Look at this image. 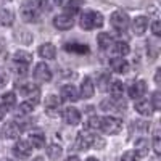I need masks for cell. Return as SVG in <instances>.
<instances>
[{
	"instance_id": "cell-1",
	"label": "cell",
	"mask_w": 161,
	"mask_h": 161,
	"mask_svg": "<svg viewBox=\"0 0 161 161\" xmlns=\"http://www.w3.org/2000/svg\"><path fill=\"white\" fill-rule=\"evenodd\" d=\"M103 16L102 13L98 11H84V15L80 16V28L86 29V31H90V29H95V28H102L103 26Z\"/></svg>"
},
{
	"instance_id": "cell-2",
	"label": "cell",
	"mask_w": 161,
	"mask_h": 161,
	"mask_svg": "<svg viewBox=\"0 0 161 161\" xmlns=\"http://www.w3.org/2000/svg\"><path fill=\"white\" fill-rule=\"evenodd\" d=\"M121 127H123V121L119 118H113V116L100 118V130H103L105 134H118Z\"/></svg>"
},
{
	"instance_id": "cell-3",
	"label": "cell",
	"mask_w": 161,
	"mask_h": 161,
	"mask_svg": "<svg viewBox=\"0 0 161 161\" xmlns=\"http://www.w3.org/2000/svg\"><path fill=\"white\" fill-rule=\"evenodd\" d=\"M110 21H111V26L119 32H124L127 29V26H129V16H127V13L123 11V10H116L111 15Z\"/></svg>"
},
{
	"instance_id": "cell-4",
	"label": "cell",
	"mask_w": 161,
	"mask_h": 161,
	"mask_svg": "<svg viewBox=\"0 0 161 161\" xmlns=\"http://www.w3.org/2000/svg\"><path fill=\"white\" fill-rule=\"evenodd\" d=\"M21 16L26 23H37L39 21V11L32 5L31 0H24L21 7Z\"/></svg>"
},
{
	"instance_id": "cell-5",
	"label": "cell",
	"mask_w": 161,
	"mask_h": 161,
	"mask_svg": "<svg viewBox=\"0 0 161 161\" xmlns=\"http://www.w3.org/2000/svg\"><path fill=\"white\" fill-rule=\"evenodd\" d=\"M19 92L23 93L24 97H29L34 105L39 103V97H40V89L36 86V84H21L19 86Z\"/></svg>"
},
{
	"instance_id": "cell-6",
	"label": "cell",
	"mask_w": 161,
	"mask_h": 161,
	"mask_svg": "<svg viewBox=\"0 0 161 161\" xmlns=\"http://www.w3.org/2000/svg\"><path fill=\"white\" fill-rule=\"evenodd\" d=\"M93 139H95V136H90L89 132H79L77 134V139H76V143H74V147H76V150H89L90 147L93 145Z\"/></svg>"
},
{
	"instance_id": "cell-7",
	"label": "cell",
	"mask_w": 161,
	"mask_h": 161,
	"mask_svg": "<svg viewBox=\"0 0 161 161\" xmlns=\"http://www.w3.org/2000/svg\"><path fill=\"white\" fill-rule=\"evenodd\" d=\"M60 108H61V100L57 95H48L45 98V113L48 116H53V118L58 116Z\"/></svg>"
},
{
	"instance_id": "cell-8",
	"label": "cell",
	"mask_w": 161,
	"mask_h": 161,
	"mask_svg": "<svg viewBox=\"0 0 161 161\" xmlns=\"http://www.w3.org/2000/svg\"><path fill=\"white\" fill-rule=\"evenodd\" d=\"M13 153H15V156H18L19 159H26L29 158L31 153H32V147L29 145V142H24V140H19L15 143V147H13Z\"/></svg>"
},
{
	"instance_id": "cell-9",
	"label": "cell",
	"mask_w": 161,
	"mask_h": 161,
	"mask_svg": "<svg viewBox=\"0 0 161 161\" xmlns=\"http://www.w3.org/2000/svg\"><path fill=\"white\" fill-rule=\"evenodd\" d=\"M34 77L39 82H50L52 80V71L48 68V64L45 63H39L34 69Z\"/></svg>"
},
{
	"instance_id": "cell-10",
	"label": "cell",
	"mask_w": 161,
	"mask_h": 161,
	"mask_svg": "<svg viewBox=\"0 0 161 161\" xmlns=\"http://www.w3.org/2000/svg\"><path fill=\"white\" fill-rule=\"evenodd\" d=\"M73 24H74L73 16L66 15V13H64V15H58V16L53 18V26H55L57 29H60V31H68V29H71Z\"/></svg>"
},
{
	"instance_id": "cell-11",
	"label": "cell",
	"mask_w": 161,
	"mask_h": 161,
	"mask_svg": "<svg viewBox=\"0 0 161 161\" xmlns=\"http://www.w3.org/2000/svg\"><path fill=\"white\" fill-rule=\"evenodd\" d=\"M145 92H147L145 80H136V82H132L130 87H129V97L134 98V100H139L140 97L145 95Z\"/></svg>"
},
{
	"instance_id": "cell-12",
	"label": "cell",
	"mask_w": 161,
	"mask_h": 161,
	"mask_svg": "<svg viewBox=\"0 0 161 161\" xmlns=\"http://www.w3.org/2000/svg\"><path fill=\"white\" fill-rule=\"evenodd\" d=\"M63 119H64L66 124L77 126V124L80 123V113H79L76 108L69 106V108H64V110H63Z\"/></svg>"
},
{
	"instance_id": "cell-13",
	"label": "cell",
	"mask_w": 161,
	"mask_h": 161,
	"mask_svg": "<svg viewBox=\"0 0 161 161\" xmlns=\"http://www.w3.org/2000/svg\"><path fill=\"white\" fill-rule=\"evenodd\" d=\"M2 136L3 139L7 140H11V139H16L19 136V127L15 121H10V123H5L3 129H2Z\"/></svg>"
},
{
	"instance_id": "cell-14",
	"label": "cell",
	"mask_w": 161,
	"mask_h": 161,
	"mask_svg": "<svg viewBox=\"0 0 161 161\" xmlns=\"http://www.w3.org/2000/svg\"><path fill=\"white\" fill-rule=\"evenodd\" d=\"M110 66H111V69L118 74H124V73L129 71V63L124 58H111Z\"/></svg>"
},
{
	"instance_id": "cell-15",
	"label": "cell",
	"mask_w": 161,
	"mask_h": 161,
	"mask_svg": "<svg viewBox=\"0 0 161 161\" xmlns=\"http://www.w3.org/2000/svg\"><path fill=\"white\" fill-rule=\"evenodd\" d=\"M61 97L66 102H77L79 100V92H77V89L74 86L68 84V86L61 87Z\"/></svg>"
},
{
	"instance_id": "cell-16",
	"label": "cell",
	"mask_w": 161,
	"mask_h": 161,
	"mask_svg": "<svg viewBox=\"0 0 161 161\" xmlns=\"http://www.w3.org/2000/svg\"><path fill=\"white\" fill-rule=\"evenodd\" d=\"M147 28H148V19H147L145 16H137L132 21V29H134V32H136V36H143Z\"/></svg>"
},
{
	"instance_id": "cell-17",
	"label": "cell",
	"mask_w": 161,
	"mask_h": 161,
	"mask_svg": "<svg viewBox=\"0 0 161 161\" xmlns=\"http://www.w3.org/2000/svg\"><path fill=\"white\" fill-rule=\"evenodd\" d=\"M39 55L42 57V58H47V60H55L57 57V48L53 44L47 42V44H42L39 48Z\"/></svg>"
},
{
	"instance_id": "cell-18",
	"label": "cell",
	"mask_w": 161,
	"mask_h": 161,
	"mask_svg": "<svg viewBox=\"0 0 161 161\" xmlns=\"http://www.w3.org/2000/svg\"><path fill=\"white\" fill-rule=\"evenodd\" d=\"M93 92H95V87H93V82L90 77H84L82 84H80V97L84 98H92Z\"/></svg>"
},
{
	"instance_id": "cell-19",
	"label": "cell",
	"mask_w": 161,
	"mask_h": 161,
	"mask_svg": "<svg viewBox=\"0 0 161 161\" xmlns=\"http://www.w3.org/2000/svg\"><path fill=\"white\" fill-rule=\"evenodd\" d=\"M82 7H84V0H68V3L64 7V11H66V15L74 16L76 13H79V10Z\"/></svg>"
},
{
	"instance_id": "cell-20",
	"label": "cell",
	"mask_w": 161,
	"mask_h": 161,
	"mask_svg": "<svg viewBox=\"0 0 161 161\" xmlns=\"http://www.w3.org/2000/svg\"><path fill=\"white\" fill-rule=\"evenodd\" d=\"M97 42H98V47L102 48V50H108L114 42H113V37L108 34V32H100L98 36H97Z\"/></svg>"
},
{
	"instance_id": "cell-21",
	"label": "cell",
	"mask_w": 161,
	"mask_h": 161,
	"mask_svg": "<svg viewBox=\"0 0 161 161\" xmlns=\"http://www.w3.org/2000/svg\"><path fill=\"white\" fill-rule=\"evenodd\" d=\"M136 110L137 113H140L142 116H152L153 114V106L148 100H142L136 103Z\"/></svg>"
},
{
	"instance_id": "cell-22",
	"label": "cell",
	"mask_w": 161,
	"mask_h": 161,
	"mask_svg": "<svg viewBox=\"0 0 161 161\" xmlns=\"http://www.w3.org/2000/svg\"><path fill=\"white\" fill-rule=\"evenodd\" d=\"M15 21V13L10 8H3L0 10V24L2 26H11Z\"/></svg>"
},
{
	"instance_id": "cell-23",
	"label": "cell",
	"mask_w": 161,
	"mask_h": 161,
	"mask_svg": "<svg viewBox=\"0 0 161 161\" xmlns=\"http://www.w3.org/2000/svg\"><path fill=\"white\" fill-rule=\"evenodd\" d=\"M64 48L71 52V53H79V55H84L89 53V45L87 44H79V42H73V44H66Z\"/></svg>"
},
{
	"instance_id": "cell-24",
	"label": "cell",
	"mask_w": 161,
	"mask_h": 161,
	"mask_svg": "<svg viewBox=\"0 0 161 161\" xmlns=\"http://www.w3.org/2000/svg\"><path fill=\"white\" fill-rule=\"evenodd\" d=\"M29 145L34 147V148H42L45 145V136L40 132H34L29 136Z\"/></svg>"
},
{
	"instance_id": "cell-25",
	"label": "cell",
	"mask_w": 161,
	"mask_h": 161,
	"mask_svg": "<svg viewBox=\"0 0 161 161\" xmlns=\"http://www.w3.org/2000/svg\"><path fill=\"white\" fill-rule=\"evenodd\" d=\"M108 89H110V93L113 95V98H116V100H119L124 93V84L121 82V80H114Z\"/></svg>"
},
{
	"instance_id": "cell-26",
	"label": "cell",
	"mask_w": 161,
	"mask_h": 161,
	"mask_svg": "<svg viewBox=\"0 0 161 161\" xmlns=\"http://www.w3.org/2000/svg\"><path fill=\"white\" fill-rule=\"evenodd\" d=\"M61 153H63V148H61L60 145H57V143L48 145V148H47V155H48V158H50V159L58 161V159L61 158Z\"/></svg>"
},
{
	"instance_id": "cell-27",
	"label": "cell",
	"mask_w": 161,
	"mask_h": 161,
	"mask_svg": "<svg viewBox=\"0 0 161 161\" xmlns=\"http://www.w3.org/2000/svg\"><path fill=\"white\" fill-rule=\"evenodd\" d=\"M136 153L137 156H147L148 155V140L147 139H139L136 140Z\"/></svg>"
},
{
	"instance_id": "cell-28",
	"label": "cell",
	"mask_w": 161,
	"mask_h": 161,
	"mask_svg": "<svg viewBox=\"0 0 161 161\" xmlns=\"http://www.w3.org/2000/svg\"><path fill=\"white\" fill-rule=\"evenodd\" d=\"M113 50L118 53L119 57H126L127 53L130 52V48H129V44L127 42H116V44H113Z\"/></svg>"
},
{
	"instance_id": "cell-29",
	"label": "cell",
	"mask_w": 161,
	"mask_h": 161,
	"mask_svg": "<svg viewBox=\"0 0 161 161\" xmlns=\"http://www.w3.org/2000/svg\"><path fill=\"white\" fill-rule=\"evenodd\" d=\"M32 60V55L29 52H24V50H18L15 53V61L16 63H23V64H28Z\"/></svg>"
},
{
	"instance_id": "cell-30",
	"label": "cell",
	"mask_w": 161,
	"mask_h": 161,
	"mask_svg": "<svg viewBox=\"0 0 161 161\" xmlns=\"http://www.w3.org/2000/svg\"><path fill=\"white\" fill-rule=\"evenodd\" d=\"M86 130H100V118L90 116L86 123Z\"/></svg>"
},
{
	"instance_id": "cell-31",
	"label": "cell",
	"mask_w": 161,
	"mask_h": 161,
	"mask_svg": "<svg viewBox=\"0 0 161 161\" xmlns=\"http://www.w3.org/2000/svg\"><path fill=\"white\" fill-rule=\"evenodd\" d=\"M2 100H3V105L7 106V108H10V106H15V103H16V97H15V93H13V92L3 93Z\"/></svg>"
},
{
	"instance_id": "cell-32",
	"label": "cell",
	"mask_w": 161,
	"mask_h": 161,
	"mask_svg": "<svg viewBox=\"0 0 161 161\" xmlns=\"http://www.w3.org/2000/svg\"><path fill=\"white\" fill-rule=\"evenodd\" d=\"M34 103L32 102H24V103H21L19 105V116H26V114H29V113H32V110H34Z\"/></svg>"
},
{
	"instance_id": "cell-33",
	"label": "cell",
	"mask_w": 161,
	"mask_h": 161,
	"mask_svg": "<svg viewBox=\"0 0 161 161\" xmlns=\"http://www.w3.org/2000/svg\"><path fill=\"white\" fill-rule=\"evenodd\" d=\"M100 108L103 110V111H110V110H119V108H124V106H118L113 100H103L102 103H100ZM121 111V110H119Z\"/></svg>"
},
{
	"instance_id": "cell-34",
	"label": "cell",
	"mask_w": 161,
	"mask_h": 161,
	"mask_svg": "<svg viewBox=\"0 0 161 161\" xmlns=\"http://www.w3.org/2000/svg\"><path fill=\"white\" fill-rule=\"evenodd\" d=\"M98 89L100 90H108V86L106 84H110V74H102L100 77H98Z\"/></svg>"
},
{
	"instance_id": "cell-35",
	"label": "cell",
	"mask_w": 161,
	"mask_h": 161,
	"mask_svg": "<svg viewBox=\"0 0 161 161\" xmlns=\"http://www.w3.org/2000/svg\"><path fill=\"white\" fill-rule=\"evenodd\" d=\"M36 5L42 10V11H50V10H52L50 0H36Z\"/></svg>"
},
{
	"instance_id": "cell-36",
	"label": "cell",
	"mask_w": 161,
	"mask_h": 161,
	"mask_svg": "<svg viewBox=\"0 0 161 161\" xmlns=\"http://www.w3.org/2000/svg\"><path fill=\"white\" fill-rule=\"evenodd\" d=\"M152 102H153V110H159L161 108V95L159 92H153V97H152Z\"/></svg>"
},
{
	"instance_id": "cell-37",
	"label": "cell",
	"mask_w": 161,
	"mask_h": 161,
	"mask_svg": "<svg viewBox=\"0 0 161 161\" xmlns=\"http://www.w3.org/2000/svg\"><path fill=\"white\" fill-rule=\"evenodd\" d=\"M153 150L156 155L161 153V142H159V132H155V137H153Z\"/></svg>"
},
{
	"instance_id": "cell-38",
	"label": "cell",
	"mask_w": 161,
	"mask_h": 161,
	"mask_svg": "<svg viewBox=\"0 0 161 161\" xmlns=\"http://www.w3.org/2000/svg\"><path fill=\"white\" fill-rule=\"evenodd\" d=\"M15 73H16V76H26L28 74V66L26 64H23V63H18L16 64V68H15Z\"/></svg>"
},
{
	"instance_id": "cell-39",
	"label": "cell",
	"mask_w": 161,
	"mask_h": 161,
	"mask_svg": "<svg viewBox=\"0 0 161 161\" xmlns=\"http://www.w3.org/2000/svg\"><path fill=\"white\" fill-rule=\"evenodd\" d=\"M137 153L136 152H127V153H124L123 155V158H121V159H123V161H137Z\"/></svg>"
},
{
	"instance_id": "cell-40",
	"label": "cell",
	"mask_w": 161,
	"mask_h": 161,
	"mask_svg": "<svg viewBox=\"0 0 161 161\" xmlns=\"http://www.w3.org/2000/svg\"><path fill=\"white\" fill-rule=\"evenodd\" d=\"M152 31H153L155 36H161V24H159L158 19H155V21L152 23Z\"/></svg>"
},
{
	"instance_id": "cell-41",
	"label": "cell",
	"mask_w": 161,
	"mask_h": 161,
	"mask_svg": "<svg viewBox=\"0 0 161 161\" xmlns=\"http://www.w3.org/2000/svg\"><path fill=\"white\" fill-rule=\"evenodd\" d=\"M5 84H7V76H5L2 71H0V89H2Z\"/></svg>"
},
{
	"instance_id": "cell-42",
	"label": "cell",
	"mask_w": 161,
	"mask_h": 161,
	"mask_svg": "<svg viewBox=\"0 0 161 161\" xmlns=\"http://www.w3.org/2000/svg\"><path fill=\"white\" fill-rule=\"evenodd\" d=\"M7 114V106L5 105H0V119H3Z\"/></svg>"
},
{
	"instance_id": "cell-43",
	"label": "cell",
	"mask_w": 161,
	"mask_h": 161,
	"mask_svg": "<svg viewBox=\"0 0 161 161\" xmlns=\"http://www.w3.org/2000/svg\"><path fill=\"white\" fill-rule=\"evenodd\" d=\"M159 79H161V69H156V74H155V82L159 84Z\"/></svg>"
},
{
	"instance_id": "cell-44",
	"label": "cell",
	"mask_w": 161,
	"mask_h": 161,
	"mask_svg": "<svg viewBox=\"0 0 161 161\" xmlns=\"http://www.w3.org/2000/svg\"><path fill=\"white\" fill-rule=\"evenodd\" d=\"M66 161H80V159H79L77 156H69V158L66 159Z\"/></svg>"
},
{
	"instance_id": "cell-45",
	"label": "cell",
	"mask_w": 161,
	"mask_h": 161,
	"mask_svg": "<svg viewBox=\"0 0 161 161\" xmlns=\"http://www.w3.org/2000/svg\"><path fill=\"white\" fill-rule=\"evenodd\" d=\"M10 2V0H0V7H2V5H7Z\"/></svg>"
},
{
	"instance_id": "cell-46",
	"label": "cell",
	"mask_w": 161,
	"mask_h": 161,
	"mask_svg": "<svg viewBox=\"0 0 161 161\" xmlns=\"http://www.w3.org/2000/svg\"><path fill=\"white\" fill-rule=\"evenodd\" d=\"M32 161H44V158H40V156H37V158H34Z\"/></svg>"
},
{
	"instance_id": "cell-47",
	"label": "cell",
	"mask_w": 161,
	"mask_h": 161,
	"mask_svg": "<svg viewBox=\"0 0 161 161\" xmlns=\"http://www.w3.org/2000/svg\"><path fill=\"white\" fill-rule=\"evenodd\" d=\"M53 2H55V3H58V5H61V3H63V0H53Z\"/></svg>"
},
{
	"instance_id": "cell-48",
	"label": "cell",
	"mask_w": 161,
	"mask_h": 161,
	"mask_svg": "<svg viewBox=\"0 0 161 161\" xmlns=\"http://www.w3.org/2000/svg\"><path fill=\"white\" fill-rule=\"evenodd\" d=\"M86 161H98V159H97V158H87Z\"/></svg>"
},
{
	"instance_id": "cell-49",
	"label": "cell",
	"mask_w": 161,
	"mask_h": 161,
	"mask_svg": "<svg viewBox=\"0 0 161 161\" xmlns=\"http://www.w3.org/2000/svg\"><path fill=\"white\" fill-rule=\"evenodd\" d=\"M2 161H13V159H8V158H5V159H2Z\"/></svg>"
}]
</instances>
